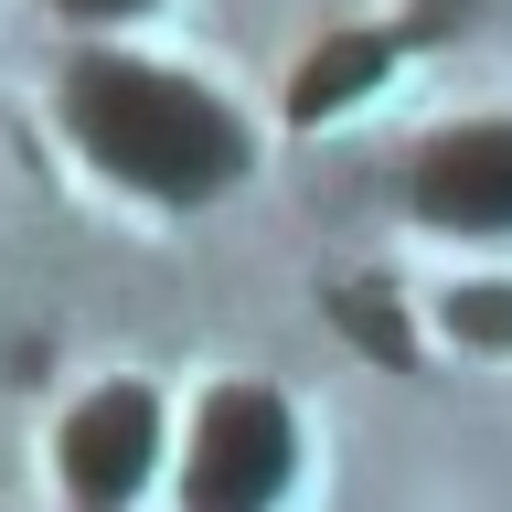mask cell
I'll return each instance as SVG.
<instances>
[{
	"label": "cell",
	"mask_w": 512,
	"mask_h": 512,
	"mask_svg": "<svg viewBox=\"0 0 512 512\" xmlns=\"http://www.w3.org/2000/svg\"><path fill=\"white\" fill-rule=\"evenodd\" d=\"M75 128L86 150L128 182H171L203 192L214 171H235V128L182 86V75H139V64H86L75 75Z\"/></svg>",
	"instance_id": "1"
},
{
	"label": "cell",
	"mask_w": 512,
	"mask_h": 512,
	"mask_svg": "<svg viewBox=\"0 0 512 512\" xmlns=\"http://www.w3.org/2000/svg\"><path fill=\"white\" fill-rule=\"evenodd\" d=\"M288 470V427L267 395H214L203 416V448H192V502L203 512H256Z\"/></svg>",
	"instance_id": "2"
},
{
	"label": "cell",
	"mask_w": 512,
	"mask_h": 512,
	"mask_svg": "<svg viewBox=\"0 0 512 512\" xmlns=\"http://www.w3.org/2000/svg\"><path fill=\"white\" fill-rule=\"evenodd\" d=\"M416 203L448 224H512V128H459L427 150L416 171Z\"/></svg>",
	"instance_id": "3"
},
{
	"label": "cell",
	"mask_w": 512,
	"mask_h": 512,
	"mask_svg": "<svg viewBox=\"0 0 512 512\" xmlns=\"http://www.w3.org/2000/svg\"><path fill=\"white\" fill-rule=\"evenodd\" d=\"M150 459V395H96L75 427H64V470L86 480V491H128Z\"/></svg>",
	"instance_id": "4"
},
{
	"label": "cell",
	"mask_w": 512,
	"mask_h": 512,
	"mask_svg": "<svg viewBox=\"0 0 512 512\" xmlns=\"http://www.w3.org/2000/svg\"><path fill=\"white\" fill-rule=\"evenodd\" d=\"M75 11H128V0H75Z\"/></svg>",
	"instance_id": "5"
}]
</instances>
